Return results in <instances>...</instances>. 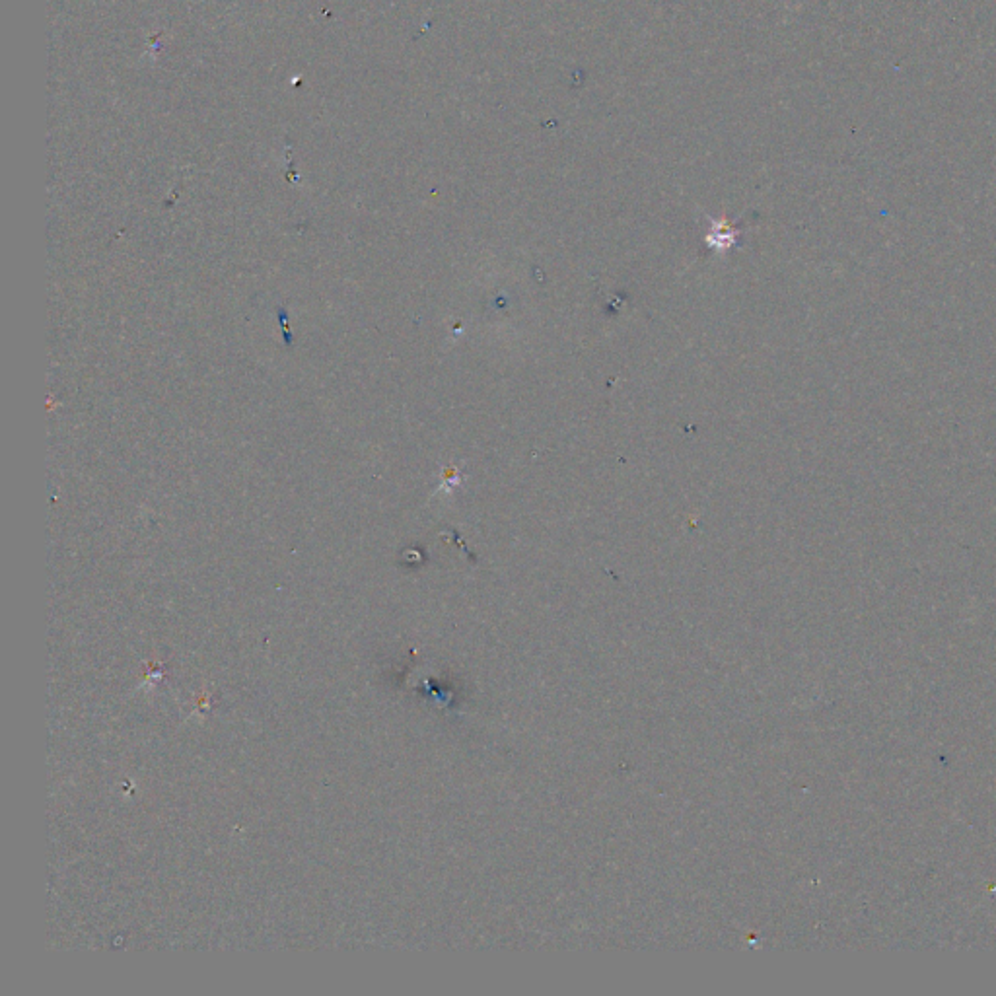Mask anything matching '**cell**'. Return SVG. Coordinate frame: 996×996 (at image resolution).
I'll use <instances>...</instances> for the list:
<instances>
[{
	"mask_svg": "<svg viewBox=\"0 0 996 996\" xmlns=\"http://www.w3.org/2000/svg\"><path fill=\"white\" fill-rule=\"evenodd\" d=\"M712 222V232L711 236H707V244L711 246H718V248H730L736 244V236H738V230L732 228L726 220H720V222Z\"/></svg>",
	"mask_w": 996,
	"mask_h": 996,
	"instance_id": "obj_1",
	"label": "cell"
}]
</instances>
